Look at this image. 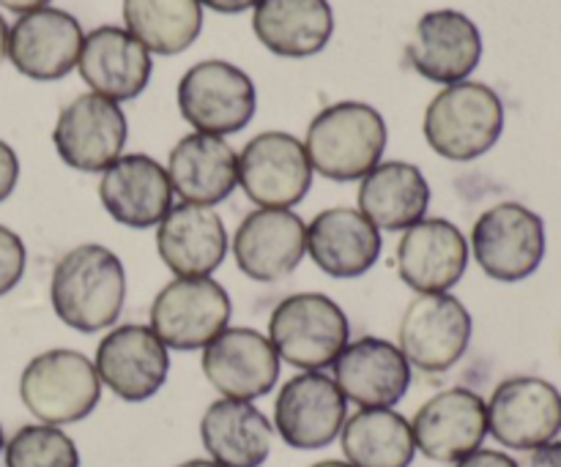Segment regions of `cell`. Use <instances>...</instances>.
<instances>
[{"mask_svg": "<svg viewBox=\"0 0 561 467\" xmlns=\"http://www.w3.org/2000/svg\"><path fill=\"white\" fill-rule=\"evenodd\" d=\"M228 290L211 277L181 279L164 284L151 304V328L168 350H203L230 323Z\"/></svg>", "mask_w": 561, "mask_h": 467, "instance_id": "ba28073f", "label": "cell"}, {"mask_svg": "<svg viewBox=\"0 0 561 467\" xmlns=\"http://www.w3.org/2000/svg\"><path fill=\"white\" fill-rule=\"evenodd\" d=\"M405 361L422 372H447L471 342V315L455 295L431 293L409 304L398 331Z\"/></svg>", "mask_w": 561, "mask_h": 467, "instance_id": "30bf717a", "label": "cell"}, {"mask_svg": "<svg viewBox=\"0 0 561 467\" xmlns=\"http://www.w3.org/2000/svg\"><path fill=\"white\" fill-rule=\"evenodd\" d=\"M173 197L168 170L146 153L118 156L99 180L102 208L124 227H157L173 208Z\"/></svg>", "mask_w": 561, "mask_h": 467, "instance_id": "ac0fdd59", "label": "cell"}, {"mask_svg": "<svg viewBox=\"0 0 561 467\" xmlns=\"http://www.w3.org/2000/svg\"><path fill=\"white\" fill-rule=\"evenodd\" d=\"M340 443L354 467H411L416 457L411 424L392 408H362L345 419Z\"/></svg>", "mask_w": 561, "mask_h": 467, "instance_id": "f546056e", "label": "cell"}, {"mask_svg": "<svg viewBox=\"0 0 561 467\" xmlns=\"http://www.w3.org/2000/svg\"><path fill=\"white\" fill-rule=\"evenodd\" d=\"M307 255L334 279H356L381 257V230L354 208H327L307 224Z\"/></svg>", "mask_w": 561, "mask_h": 467, "instance_id": "d4e9b609", "label": "cell"}, {"mask_svg": "<svg viewBox=\"0 0 561 467\" xmlns=\"http://www.w3.org/2000/svg\"><path fill=\"white\" fill-rule=\"evenodd\" d=\"M77 69L93 93L118 104L146 91L151 82L153 60L129 31L104 25L85 36Z\"/></svg>", "mask_w": 561, "mask_h": 467, "instance_id": "603a6c76", "label": "cell"}, {"mask_svg": "<svg viewBox=\"0 0 561 467\" xmlns=\"http://www.w3.org/2000/svg\"><path fill=\"white\" fill-rule=\"evenodd\" d=\"M85 36L69 11L36 9L9 27V58L31 80H60L80 60Z\"/></svg>", "mask_w": 561, "mask_h": 467, "instance_id": "d6986e66", "label": "cell"}, {"mask_svg": "<svg viewBox=\"0 0 561 467\" xmlns=\"http://www.w3.org/2000/svg\"><path fill=\"white\" fill-rule=\"evenodd\" d=\"M455 467H520L510 454L491 452V448H477L469 457L458 459Z\"/></svg>", "mask_w": 561, "mask_h": 467, "instance_id": "e575fe53", "label": "cell"}, {"mask_svg": "<svg viewBox=\"0 0 561 467\" xmlns=\"http://www.w3.org/2000/svg\"><path fill=\"white\" fill-rule=\"evenodd\" d=\"M405 52H409V63L425 80L455 85V82H463L480 66V27L455 9L427 11L416 22L414 38H411Z\"/></svg>", "mask_w": 561, "mask_h": 467, "instance_id": "44dd1931", "label": "cell"}, {"mask_svg": "<svg viewBox=\"0 0 561 467\" xmlns=\"http://www.w3.org/2000/svg\"><path fill=\"white\" fill-rule=\"evenodd\" d=\"M203 375L222 399L252 402L277 386L279 355L255 328H225L203 348Z\"/></svg>", "mask_w": 561, "mask_h": 467, "instance_id": "2e32d148", "label": "cell"}, {"mask_svg": "<svg viewBox=\"0 0 561 467\" xmlns=\"http://www.w3.org/2000/svg\"><path fill=\"white\" fill-rule=\"evenodd\" d=\"M471 252L477 266L496 282H524L546 257V222L520 202H499L477 219Z\"/></svg>", "mask_w": 561, "mask_h": 467, "instance_id": "8992f818", "label": "cell"}, {"mask_svg": "<svg viewBox=\"0 0 561 467\" xmlns=\"http://www.w3.org/2000/svg\"><path fill=\"white\" fill-rule=\"evenodd\" d=\"M310 467H354V465L343 463V459H323V463H316V465H310Z\"/></svg>", "mask_w": 561, "mask_h": 467, "instance_id": "60d3db41", "label": "cell"}, {"mask_svg": "<svg viewBox=\"0 0 561 467\" xmlns=\"http://www.w3.org/2000/svg\"><path fill=\"white\" fill-rule=\"evenodd\" d=\"M504 131V104L482 82L447 85L425 113V140L449 162H471L491 151Z\"/></svg>", "mask_w": 561, "mask_h": 467, "instance_id": "3957f363", "label": "cell"}, {"mask_svg": "<svg viewBox=\"0 0 561 467\" xmlns=\"http://www.w3.org/2000/svg\"><path fill=\"white\" fill-rule=\"evenodd\" d=\"M126 31L159 55H179L192 47L203 27L201 0H124Z\"/></svg>", "mask_w": 561, "mask_h": 467, "instance_id": "4dcf8cb0", "label": "cell"}, {"mask_svg": "<svg viewBox=\"0 0 561 467\" xmlns=\"http://www.w3.org/2000/svg\"><path fill=\"white\" fill-rule=\"evenodd\" d=\"M27 252L14 230L0 224V295L11 293L25 273Z\"/></svg>", "mask_w": 561, "mask_h": 467, "instance_id": "d6a6232c", "label": "cell"}, {"mask_svg": "<svg viewBox=\"0 0 561 467\" xmlns=\"http://www.w3.org/2000/svg\"><path fill=\"white\" fill-rule=\"evenodd\" d=\"M20 397L42 424L64 427L88 419L102 397L96 366L77 350H47L25 366Z\"/></svg>", "mask_w": 561, "mask_h": 467, "instance_id": "5b68a950", "label": "cell"}, {"mask_svg": "<svg viewBox=\"0 0 561 467\" xmlns=\"http://www.w3.org/2000/svg\"><path fill=\"white\" fill-rule=\"evenodd\" d=\"M5 55H9V25H5L3 14H0V66H3Z\"/></svg>", "mask_w": 561, "mask_h": 467, "instance_id": "f35d334b", "label": "cell"}, {"mask_svg": "<svg viewBox=\"0 0 561 467\" xmlns=\"http://www.w3.org/2000/svg\"><path fill=\"white\" fill-rule=\"evenodd\" d=\"M49 0H0V5L9 11H14V14H27V11H36V9H44Z\"/></svg>", "mask_w": 561, "mask_h": 467, "instance_id": "74e56055", "label": "cell"}, {"mask_svg": "<svg viewBox=\"0 0 561 467\" xmlns=\"http://www.w3.org/2000/svg\"><path fill=\"white\" fill-rule=\"evenodd\" d=\"M20 180V159H16L14 148L9 142L0 140V202L11 197Z\"/></svg>", "mask_w": 561, "mask_h": 467, "instance_id": "836d02e7", "label": "cell"}, {"mask_svg": "<svg viewBox=\"0 0 561 467\" xmlns=\"http://www.w3.org/2000/svg\"><path fill=\"white\" fill-rule=\"evenodd\" d=\"M49 301L58 320L75 331L113 328L126 304L124 262L102 244L75 246L55 266Z\"/></svg>", "mask_w": 561, "mask_h": 467, "instance_id": "6da1fadb", "label": "cell"}, {"mask_svg": "<svg viewBox=\"0 0 561 467\" xmlns=\"http://www.w3.org/2000/svg\"><path fill=\"white\" fill-rule=\"evenodd\" d=\"M208 457L222 467H261L272 454V424L252 402L217 399L201 419Z\"/></svg>", "mask_w": 561, "mask_h": 467, "instance_id": "83f0119b", "label": "cell"}, {"mask_svg": "<svg viewBox=\"0 0 561 467\" xmlns=\"http://www.w3.org/2000/svg\"><path fill=\"white\" fill-rule=\"evenodd\" d=\"M524 467H561V443L553 441L548 446L535 448Z\"/></svg>", "mask_w": 561, "mask_h": 467, "instance_id": "d590c367", "label": "cell"}, {"mask_svg": "<svg viewBox=\"0 0 561 467\" xmlns=\"http://www.w3.org/2000/svg\"><path fill=\"white\" fill-rule=\"evenodd\" d=\"M488 408V432L502 446L535 452L561 432V394L542 377H510L499 383Z\"/></svg>", "mask_w": 561, "mask_h": 467, "instance_id": "8fae6325", "label": "cell"}, {"mask_svg": "<svg viewBox=\"0 0 561 467\" xmlns=\"http://www.w3.org/2000/svg\"><path fill=\"white\" fill-rule=\"evenodd\" d=\"M239 186L257 208L290 211L312 186L305 145L288 131H263L239 153Z\"/></svg>", "mask_w": 561, "mask_h": 467, "instance_id": "9c48e42d", "label": "cell"}, {"mask_svg": "<svg viewBox=\"0 0 561 467\" xmlns=\"http://www.w3.org/2000/svg\"><path fill=\"white\" fill-rule=\"evenodd\" d=\"M431 206V186L416 164L381 162L362 178L359 213L378 230H409Z\"/></svg>", "mask_w": 561, "mask_h": 467, "instance_id": "f1b7e54d", "label": "cell"}, {"mask_svg": "<svg viewBox=\"0 0 561 467\" xmlns=\"http://www.w3.org/2000/svg\"><path fill=\"white\" fill-rule=\"evenodd\" d=\"M5 467H80V452L60 427L27 424L3 446Z\"/></svg>", "mask_w": 561, "mask_h": 467, "instance_id": "1f68e13d", "label": "cell"}, {"mask_svg": "<svg viewBox=\"0 0 561 467\" xmlns=\"http://www.w3.org/2000/svg\"><path fill=\"white\" fill-rule=\"evenodd\" d=\"M469 241L449 219H422L398 241V273L420 295L447 293L463 279Z\"/></svg>", "mask_w": 561, "mask_h": 467, "instance_id": "ffe728a7", "label": "cell"}, {"mask_svg": "<svg viewBox=\"0 0 561 467\" xmlns=\"http://www.w3.org/2000/svg\"><path fill=\"white\" fill-rule=\"evenodd\" d=\"M351 323L337 301L323 293H296L268 317V342L279 361L301 372H321L348 348Z\"/></svg>", "mask_w": 561, "mask_h": 467, "instance_id": "277c9868", "label": "cell"}, {"mask_svg": "<svg viewBox=\"0 0 561 467\" xmlns=\"http://www.w3.org/2000/svg\"><path fill=\"white\" fill-rule=\"evenodd\" d=\"M305 151L312 173L340 184L362 180L381 164L387 151V124L370 104H332L312 118Z\"/></svg>", "mask_w": 561, "mask_h": 467, "instance_id": "7a4b0ae2", "label": "cell"}, {"mask_svg": "<svg viewBox=\"0 0 561 467\" xmlns=\"http://www.w3.org/2000/svg\"><path fill=\"white\" fill-rule=\"evenodd\" d=\"M126 137L129 124L124 109L99 93H82L66 104L53 131L58 156L80 173H104L124 156Z\"/></svg>", "mask_w": 561, "mask_h": 467, "instance_id": "7c38bea8", "label": "cell"}, {"mask_svg": "<svg viewBox=\"0 0 561 467\" xmlns=\"http://www.w3.org/2000/svg\"><path fill=\"white\" fill-rule=\"evenodd\" d=\"M164 170L175 195L192 206L214 208L239 186V156L233 148L222 137L201 131L175 142Z\"/></svg>", "mask_w": 561, "mask_h": 467, "instance_id": "484cf974", "label": "cell"}, {"mask_svg": "<svg viewBox=\"0 0 561 467\" xmlns=\"http://www.w3.org/2000/svg\"><path fill=\"white\" fill-rule=\"evenodd\" d=\"M348 419V399L334 377L323 372H301L290 377L274 402V430L290 448L316 452L329 446L343 432Z\"/></svg>", "mask_w": 561, "mask_h": 467, "instance_id": "4fadbf2b", "label": "cell"}, {"mask_svg": "<svg viewBox=\"0 0 561 467\" xmlns=\"http://www.w3.org/2000/svg\"><path fill=\"white\" fill-rule=\"evenodd\" d=\"M257 93L250 74L228 60L195 63L179 82V109L201 135H236L252 120Z\"/></svg>", "mask_w": 561, "mask_h": 467, "instance_id": "52a82bcc", "label": "cell"}, {"mask_svg": "<svg viewBox=\"0 0 561 467\" xmlns=\"http://www.w3.org/2000/svg\"><path fill=\"white\" fill-rule=\"evenodd\" d=\"M179 467H222V465H217L214 459H190V463H184Z\"/></svg>", "mask_w": 561, "mask_h": 467, "instance_id": "ab89813d", "label": "cell"}, {"mask_svg": "<svg viewBox=\"0 0 561 467\" xmlns=\"http://www.w3.org/2000/svg\"><path fill=\"white\" fill-rule=\"evenodd\" d=\"M230 252L252 282H279L299 268L307 255V224L285 208H257L241 219Z\"/></svg>", "mask_w": 561, "mask_h": 467, "instance_id": "5bb4252c", "label": "cell"}, {"mask_svg": "<svg viewBox=\"0 0 561 467\" xmlns=\"http://www.w3.org/2000/svg\"><path fill=\"white\" fill-rule=\"evenodd\" d=\"M96 375L124 402H146L170 375V353L153 328L126 323L104 334L96 348Z\"/></svg>", "mask_w": 561, "mask_h": 467, "instance_id": "9a60e30c", "label": "cell"}, {"mask_svg": "<svg viewBox=\"0 0 561 467\" xmlns=\"http://www.w3.org/2000/svg\"><path fill=\"white\" fill-rule=\"evenodd\" d=\"M3 446H5V441H3V427H0V454H3Z\"/></svg>", "mask_w": 561, "mask_h": 467, "instance_id": "b9f144b4", "label": "cell"}, {"mask_svg": "<svg viewBox=\"0 0 561 467\" xmlns=\"http://www.w3.org/2000/svg\"><path fill=\"white\" fill-rule=\"evenodd\" d=\"M416 452L436 463H458L488 437L485 399L471 388H447L427 399L411 421Z\"/></svg>", "mask_w": 561, "mask_h": 467, "instance_id": "e0dca14e", "label": "cell"}, {"mask_svg": "<svg viewBox=\"0 0 561 467\" xmlns=\"http://www.w3.org/2000/svg\"><path fill=\"white\" fill-rule=\"evenodd\" d=\"M261 0H201V5L219 11V14H239V11L255 9Z\"/></svg>", "mask_w": 561, "mask_h": 467, "instance_id": "8d00e7d4", "label": "cell"}, {"mask_svg": "<svg viewBox=\"0 0 561 467\" xmlns=\"http://www.w3.org/2000/svg\"><path fill=\"white\" fill-rule=\"evenodd\" d=\"M252 31L268 52L310 58L332 38V5L329 0H261L252 14Z\"/></svg>", "mask_w": 561, "mask_h": 467, "instance_id": "4316f807", "label": "cell"}, {"mask_svg": "<svg viewBox=\"0 0 561 467\" xmlns=\"http://www.w3.org/2000/svg\"><path fill=\"white\" fill-rule=\"evenodd\" d=\"M332 370L343 397L359 408H394L411 386V364L403 350L378 337L348 342Z\"/></svg>", "mask_w": 561, "mask_h": 467, "instance_id": "7402d4cb", "label": "cell"}, {"mask_svg": "<svg viewBox=\"0 0 561 467\" xmlns=\"http://www.w3.org/2000/svg\"><path fill=\"white\" fill-rule=\"evenodd\" d=\"M157 252L175 277H211L228 255V230L214 208L181 202L157 224Z\"/></svg>", "mask_w": 561, "mask_h": 467, "instance_id": "cb8c5ba5", "label": "cell"}]
</instances>
